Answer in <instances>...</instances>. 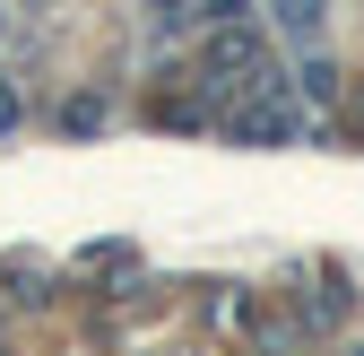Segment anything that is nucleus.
Instances as JSON below:
<instances>
[{
  "instance_id": "obj_1",
  "label": "nucleus",
  "mask_w": 364,
  "mask_h": 356,
  "mask_svg": "<svg viewBox=\"0 0 364 356\" xmlns=\"http://www.w3.org/2000/svg\"><path fill=\"white\" fill-rule=\"evenodd\" d=\"M225 130H235L243 148H287V140H295V105L278 96V78H269V96L235 105V113H225Z\"/></svg>"
},
{
  "instance_id": "obj_2",
  "label": "nucleus",
  "mask_w": 364,
  "mask_h": 356,
  "mask_svg": "<svg viewBox=\"0 0 364 356\" xmlns=\"http://www.w3.org/2000/svg\"><path fill=\"white\" fill-rule=\"evenodd\" d=\"M252 61H260V35H252L243 18H225L217 43H208V78H217V96H225V87H235V70H252Z\"/></svg>"
},
{
  "instance_id": "obj_3",
  "label": "nucleus",
  "mask_w": 364,
  "mask_h": 356,
  "mask_svg": "<svg viewBox=\"0 0 364 356\" xmlns=\"http://www.w3.org/2000/svg\"><path fill=\"white\" fill-rule=\"evenodd\" d=\"M61 122H70V130H96V122H105V96H78V105H70Z\"/></svg>"
},
{
  "instance_id": "obj_4",
  "label": "nucleus",
  "mask_w": 364,
  "mask_h": 356,
  "mask_svg": "<svg viewBox=\"0 0 364 356\" xmlns=\"http://www.w3.org/2000/svg\"><path fill=\"white\" fill-rule=\"evenodd\" d=\"M278 18L287 26H321V0H278Z\"/></svg>"
},
{
  "instance_id": "obj_5",
  "label": "nucleus",
  "mask_w": 364,
  "mask_h": 356,
  "mask_svg": "<svg viewBox=\"0 0 364 356\" xmlns=\"http://www.w3.org/2000/svg\"><path fill=\"white\" fill-rule=\"evenodd\" d=\"M148 9H156V26H182V18L200 9V0H148Z\"/></svg>"
}]
</instances>
